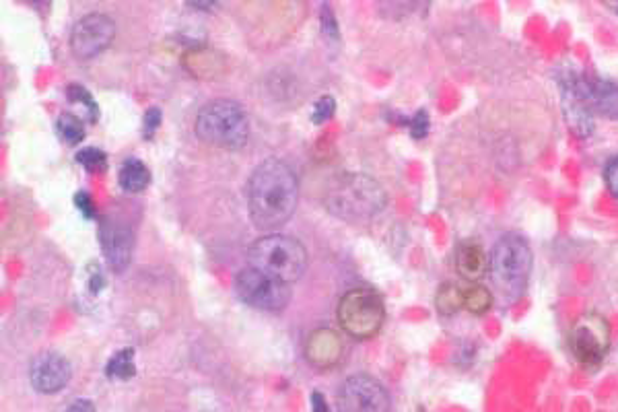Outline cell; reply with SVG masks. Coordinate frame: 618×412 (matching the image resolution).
Returning <instances> with one entry per match:
<instances>
[{
  "label": "cell",
  "mask_w": 618,
  "mask_h": 412,
  "mask_svg": "<svg viewBox=\"0 0 618 412\" xmlns=\"http://www.w3.org/2000/svg\"><path fill=\"white\" fill-rule=\"evenodd\" d=\"M299 200L295 171L281 159L262 161L250 178L248 209L256 227L270 231L285 225Z\"/></svg>",
  "instance_id": "1"
},
{
  "label": "cell",
  "mask_w": 618,
  "mask_h": 412,
  "mask_svg": "<svg viewBox=\"0 0 618 412\" xmlns=\"http://www.w3.org/2000/svg\"><path fill=\"white\" fill-rule=\"evenodd\" d=\"M532 262V248L522 235L505 233L497 239L489 256V274L507 305L518 303L524 297L532 274Z\"/></svg>",
  "instance_id": "2"
},
{
  "label": "cell",
  "mask_w": 618,
  "mask_h": 412,
  "mask_svg": "<svg viewBox=\"0 0 618 412\" xmlns=\"http://www.w3.org/2000/svg\"><path fill=\"white\" fill-rule=\"evenodd\" d=\"M388 204L386 190L365 174H342L326 192V206L334 217L365 221L382 213Z\"/></svg>",
  "instance_id": "3"
},
{
  "label": "cell",
  "mask_w": 618,
  "mask_h": 412,
  "mask_svg": "<svg viewBox=\"0 0 618 412\" xmlns=\"http://www.w3.org/2000/svg\"><path fill=\"white\" fill-rule=\"evenodd\" d=\"M196 134L204 143L235 151L242 149L250 139V120L239 103L215 99L198 112Z\"/></svg>",
  "instance_id": "4"
},
{
  "label": "cell",
  "mask_w": 618,
  "mask_h": 412,
  "mask_svg": "<svg viewBox=\"0 0 618 412\" xmlns=\"http://www.w3.org/2000/svg\"><path fill=\"white\" fill-rule=\"evenodd\" d=\"M248 260L252 268H258L274 279L295 283L307 266V252L299 239L291 235L270 233L250 246Z\"/></svg>",
  "instance_id": "5"
},
{
  "label": "cell",
  "mask_w": 618,
  "mask_h": 412,
  "mask_svg": "<svg viewBox=\"0 0 618 412\" xmlns=\"http://www.w3.org/2000/svg\"><path fill=\"white\" fill-rule=\"evenodd\" d=\"M336 314L340 328L359 340L375 336L386 322L384 299L369 287H357L342 295Z\"/></svg>",
  "instance_id": "6"
},
{
  "label": "cell",
  "mask_w": 618,
  "mask_h": 412,
  "mask_svg": "<svg viewBox=\"0 0 618 412\" xmlns=\"http://www.w3.org/2000/svg\"><path fill=\"white\" fill-rule=\"evenodd\" d=\"M235 291L244 303L264 312H281L291 301L289 283L274 279L258 268H244L235 279Z\"/></svg>",
  "instance_id": "7"
},
{
  "label": "cell",
  "mask_w": 618,
  "mask_h": 412,
  "mask_svg": "<svg viewBox=\"0 0 618 412\" xmlns=\"http://www.w3.org/2000/svg\"><path fill=\"white\" fill-rule=\"evenodd\" d=\"M569 347L586 369H598L610 351V324L600 314L581 316L571 330Z\"/></svg>",
  "instance_id": "8"
},
{
  "label": "cell",
  "mask_w": 618,
  "mask_h": 412,
  "mask_svg": "<svg viewBox=\"0 0 618 412\" xmlns=\"http://www.w3.org/2000/svg\"><path fill=\"white\" fill-rule=\"evenodd\" d=\"M338 412H390L388 390L367 373L347 377L338 388Z\"/></svg>",
  "instance_id": "9"
},
{
  "label": "cell",
  "mask_w": 618,
  "mask_h": 412,
  "mask_svg": "<svg viewBox=\"0 0 618 412\" xmlns=\"http://www.w3.org/2000/svg\"><path fill=\"white\" fill-rule=\"evenodd\" d=\"M116 38V23L103 13L81 17L71 33V48L77 58H93L106 50Z\"/></svg>",
  "instance_id": "10"
},
{
  "label": "cell",
  "mask_w": 618,
  "mask_h": 412,
  "mask_svg": "<svg viewBox=\"0 0 618 412\" xmlns=\"http://www.w3.org/2000/svg\"><path fill=\"white\" fill-rule=\"evenodd\" d=\"M571 77L581 101L586 103L592 116L596 114L608 120H618V83L581 73H573Z\"/></svg>",
  "instance_id": "11"
},
{
  "label": "cell",
  "mask_w": 618,
  "mask_h": 412,
  "mask_svg": "<svg viewBox=\"0 0 618 412\" xmlns=\"http://www.w3.org/2000/svg\"><path fill=\"white\" fill-rule=\"evenodd\" d=\"M71 380V363L60 353L46 351L31 361L29 382L40 394H56Z\"/></svg>",
  "instance_id": "12"
},
{
  "label": "cell",
  "mask_w": 618,
  "mask_h": 412,
  "mask_svg": "<svg viewBox=\"0 0 618 412\" xmlns=\"http://www.w3.org/2000/svg\"><path fill=\"white\" fill-rule=\"evenodd\" d=\"M101 246L106 260L114 272L128 268L132 250H134V233L128 223L120 219H108L101 225Z\"/></svg>",
  "instance_id": "13"
},
{
  "label": "cell",
  "mask_w": 618,
  "mask_h": 412,
  "mask_svg": "<svg viewBox=\"0 0 618 412\" xmlns=\"http://www.w3.org/2000/svg\"><path fill=\"white\" fill-rule=\"evenodd\" d=\"M573 71L565 73L559 79V87H561V97H563V110H565V118L567 124L571 126V130L581 136V139H588L594 130V118L590 114V110L586 108V103L581 101L575 85H573Z\"/></svg>",
  "instance_id": "14"
},
{
  "label": "cell",
  "mask_w": 618,
  "mask_h": 412,
  "mask_svg": "<svg viewBox=\"0 0 618 412\" xmlns=\"http://www.w3.org/2000/svg\"><path fill=\"white\" fill-rule=\"evenodd\" d=\"M342 357V340L330 328H318L305 340V359L318 369L334 367Z\"/></svg>",
  "instance_id": "15"
},
{
  "label": "cell",
  "mask_w": 618,
  "mask_h": 412,
  "mask_svg": "<svg viewBox=\"0 0 618 412\" xmlns=\"http://www.w3.org/2000/svg\"><path fill=\"white\" fill-rule=\"evenodd\" d=\"M456 270L468 283H478L487 277L489 256L476 242H462L456 250Z\"/></svg>",
  "instance_id": "16"
},
{
  "label": "cell",
  "mask_w": 618,
  "mask_h": 412,
  "mask_svg": "<svg viewBox=\"0 0 618 412\" xmlns=\"http://www.w3.org/2000/svg\"><path fill=\"white\" fill-rule=\"evenodd\" d=\"M151 184V171L141 159H126L120 167V186L126 192H143Z\"/></svg>",
  "instance_id": "17"
},
{
  "label": "cell",
  "mask_w": 618,
  "mask_h": 412,
  "mask_svg": "<svg viewBox=\"0 0 618 412\" xmlns=\"http://www.w3.org/2000/svg\"><path fill=\"white\" fill-rule=\"evenodd\" d=\"M464 309L472 316H485L493 307V293L483 283H468L462 287Z\"/></svg>",
  "instance_id": "18"
},
{
  "label": "cell",
  "mask_w": 618,
  "mask_h": 412,
  "mask_svg": "<svg viewBox=\"0 0 618 412\" xmlns=\"http://www.w3.org/2000/svg\"><path fill=\"white\" fill-rule=\"evenodd\" d=\"M435 307L437 312L443 316H454L460 309H464V299H462V285L456 283H445L439 287L437 297H435Z\"/></svg>",
  "instance_id": "19"
},
{
  "label": "cell",
  "mask_w": 618,
  "mask_h": 412,
  "mask_svg": "<svg viewBox=\"0 0 618 412\" xmlns=\"http://www.w3.org/2000/svg\"><path fill=\"white\" fill-rule=\"evenodd\" d=\"M106 375L110 380L116 382H126L132 380L136 375V365H134V351L132 349H122L114 353L106 365Z\"/></svg>",
  "instance_id": "20"
},
{
  "label": "cell",
  "mask_w": 618,
  "mask_h": 412,
  "mask_svg": "<svg viewBox=\"0 0 618 412\" xmlns=\"http://www.w3.org/2000/svg\"><path fill=\"white\" fill-rule=\"evenodd\" d=\"M56 130L68 145H77L85 139V124L77 114H60L56 120Z\"/></svg>",
  "instance_id": "21"
},
{
  "label": "cell",
  "mask_w": 618,
  "mask_h": 412,
  "mask_svg": "<svg viewBox=\"0 0 618 412\" xmlns=\"http://www.w3.org/2000/svg\"><path fill=\"white\" fill-rule=\"evenodd\" d=\"M66 97L71 103H75V106H83L85 110V116L89 122H97L99 118V106L95 103L93 95L83 87V85H71L66 89Z\"/></svg>",
  "instance_id": "22"
},
{
  "label": "cell",
  "mask_w": 618,
  "mask_h": 412,
  "mask_svg": "<svg viewBox=\"0 0 618 412\" xmlns=\"http://www.w3.org/2000/svg\"><path fill=\"white\" fill-rule=\"evenodd\" d=\"M77 161L89 171H103L108 167V155L97 147H85L77 153Z\"/></svg>",
  "instance_id": "23"
},
{
  "label": "cell",
  "mask_w": 618,
  "mask_h": 412,
  "mask_svg": "<svg viewBox=\"0 0 618 412\" xmlns=\"http://www.w3.org/2000/svg\"><path fill=\"white\" fill-rule=\"evenodd\" d=\"M402 124L408 126V130L412 132V136L415 139H425L429 128H431V122H429V114L425 110H419L415 116H410L408 120H404Z\"/></svg>",
  "instance_id": "24"
},
{
  "label": "cell",
  "mask_w": 618,
  "mask_h": 412,
  "mask_svg": "<svg viewBox=\"0 0 618 412\" xmlns=\"http://www.w3.org/2000/svg\"><path fill=\"white\" fill-rule=\"evenodd\" d=\"M334 110H336V103L330 95H324L320 97L316 103H314V110H312V120L316 124H322L326 120H330L334 116Z\"/></svg>",
  "instance_id": "25"
},
{
  "label": "cell",
  "mask_w": 618,
  "mask_h": 412,
  "mask_svg": "<svg viewBox=\"0 0 618 412\" xmlns=\"http://www.w3.org/2000/svg\"><path fill=\"white\" fill-rule=\"evenodd\" d=\"M604 182L608 192L618 198V157H612L604 167Z\"/></svg>",
  "instance_id": "26"
},
{
  "label": "cell",
  "mask_w": 618,
  "mask_h": 412,
  "mask_svg": "<svg viewBox=\"0 0 618 412\" xmlns=\"http://www.w3.org/2000/svg\"><path fill=\"white\" fill-rule=\"evenodd\" d=\"M75 206L83 213V217H87V219L95 217V204H93L91 196L85 190H79L75 194Z\"/></svg>",
  "instance_id": "27"
},
{
  "label": "cell",
  "mask_w": 618,
  "mask_h": 412,
  "mask_svg": "<svg viewBox=\"0 0 618 412\" xmlns=\"http://www.w3.org/2000/svg\"><path fill=\"white\" fill-rule=\"evenodd\" d=\"M159 124H161V110L149 108L147 114H145V136H147V139H151L155 130L159 128Z\"/></svg>",
  "instance_id": "28"
},
{
  "label": "cell",
  "mask_w": 618,
  "mask_h": 412,
  "mask_svg": "<svg viewBox=\"0 0 618 412\" xmlns=\"http://www.w3.org/2000/svg\"><path fill=\"white\" fill-rule=\"evenodd\" d=\"M320 21H322V27L326 29L328 36H332V38H336V36H338L336 19H334V15H332V11H330V7H328V5L322 9V17H320Z\"/></svg>",
  "instance_id": "29"
},
{
  "label": "cell",
  "mask_w": 618,
  "mask_h": 412,
  "mask_svg": "<svg viewBox=\"0 0 618 412\" xmlns=\"http://www.w3.org/2000/svg\"><path fill=\"white\" fill-rule=\"evenodd\" d=\"M64 412H95V406H93L91 400L79 398V400H75V402L68 404Z\"/></svg>",
  "instance_id": "30"
},
{
  "label": "cell",
  "mask_w": 618,
  "mask_h": 412,
  "mask_svg": "<svg viewBox=\"0 0 618 412\" xmlns=\"http://www.w3.org/2000/svg\"><path fill=\"white\" fill-rule=\"evenodd\" d=\"M312 402H314V412H328V406H326L324 394L314 392V394H312Z\"/></svg>",
  "instance_id": "31"
},
{
  "label": "cell",
  "mask_w": 618,
  "mask_h": 412,
  "mask_svg": "<svg viewBox=\"0 0 618 412\" xmlns=\"http://www.w3.org/2000/svg\"><path fill=\"white\" fill-rule=\"evenodd\" d=\"M612 9H614V11H616V13H618V5H614V7H612Z\"/></svg>",
  "instance_id": "32"
}]
</instances>
